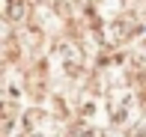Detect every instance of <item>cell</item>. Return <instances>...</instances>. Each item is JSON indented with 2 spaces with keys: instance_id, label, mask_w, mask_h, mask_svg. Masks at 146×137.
Masks as SVG:
<instances>
[{
  "instance_id": "6da1fadb",
  "label": "cell",
  "mask_w": 146,
  "mask_h": 137,
  "mask_svg": "<svg viewBox=\"0 0 146 137\" xmlns=\"http://www.w3.org/2000/svg\"><path fill=\"white\" fill-rule=\"evenodd\" d=\"M72 137H98V134H92V131H84V128H78Z\"/></svg>"
}]
</instances>
